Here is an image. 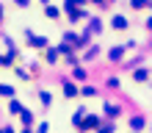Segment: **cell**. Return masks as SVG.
Listing matches in <instances>:
<instances>
[{
	"label": "cell",
	"instance_id": "cell-6",
	"mask_svg": "<svg viewBox=\"0 0 152 133\" xmlns=\"http://www.w3.org/2000/svg\"><path fill=\"white\" fill-rule=\"evenodd\" d=\"M77 92H80V89H77V86H75V83H69V81H66V83H64V94H66V97H75V94H77Z\"/></svg>",
	"mask_w": 152,
	"mask_h": 133
},
{
	"label": "cell",
	"instance_id": "cell-22",
	"mask_svg": "<svg viewBox=\"0 0 152 133\" xmlns=\"http://www.w3.org/2000/svg\"><path fill=\"white\" fill-rule=\"evenodd\" d=\"M6 64H11V58H3V56H0V67H6Z\"/></svg>",
	"mask_w": 152,
	"mask_h": 133
},
{
	"label": "cell",
	"instance_id": "cell-26",
	"mask_svg": "<svg viewBox=\"0 0 152 133\" xmlns=\"http://www.w3.org/2000/svg\"><path fill=\"white\" fill-rule=\"evenodd\" d=\"M102 3H113V0H102Z\"/></svg>",
	"mask_w": 152,
	"mask_h": 133
},
{
	"label": "cell",
	"instance_id": "cell-13",
	"mask_svg": "<svg viewBox=\"0 0 152 133\" xmlns=\"http://www.w3.org/2000/svg\"><path fill=\"white\" fill-rule=\"evenodd\" d=\"M39 100H42L44 105H50V103H53V97H50V92H39Z\"/></svg>",
	"mask_w": 152,
	"mask_h": 133
},
{
	"label": "cell",
	"instance_id": "cell-21",
	"mask_svg": "<svg viewBox=\"0 0 152 133\" xmlns=\"http://www.w3.org/2000/svg\"><path fill=\"white\" fill-rule=\"evenodd\" d=\"M14 3H17V6H20V8H25V6H28V3H31V0H14Z\"/></svg>",
	"mask_w": 152,
	"mask_h": 133
},
{
	"label": "cell",
	"instance_id": "cell-4",
	"mask_svg": "<svg viewBox=\"0 0 152 133\" xmlns=\"http://www.w3.org/2000/svg\"><path fill=\"white\" fill-rule=\"evenodd\" d=\"M111 25H113V28H116V31H124V28H127V20H124V17H122V14H116V17H113V20H111Z\"/></svg>",
	"mask_w": 152,
	"mask_h": 133
},
{
	"label": "cell",
	"instance_id": "cell-15",
	"mask_svg": "<svg viewBox=\"0 0 152 133\" xmlns=\"http://www.w3.org/2000/svg\"><path fill=\"white\" fill-rule=\"evenodd\" d=\"M20 117H22V122H25V125H31V122H33V117H31V111H28V108H25Z\"/></svg>",
	"mask_w": 152,
	"mask_h": 133
},
{
	"label": "cell",
	"instance_id": "cell-29",
	"mask_svg": "<svg viewBox=\"0 0 152 133\" xmlns=\"http://www.w3.org/2000/svg\"><path fill=\"white\" fill-rule=\"evenodd\" d=\"M22 133H31V130H22Z\"/></svg>",
	"mask_w": 152,
	"mask_h": 133
},
{
	"label": "cell",
	"instance_id": "cell-2",
	"mask_svg": "<svg viewBox=\"0 0 152 133\" xmlns=\"http://www.w3.org/2000/svg\"><path fill=\"white\" fill-rule=\"evenodd\" d=\"M102 111H105V117H111V119L119 117V105H113V103H105V105H102Z\"/></svg>",
	"mask_w": 152,
	"mask_h": 133
},
{
	"label": "cell",
	"instance_id": "cell-10",
	"mask_svg": "<svg viewBox=\"0 0 152 133\" xmlns=\"http://www.w3.org/2000/svg\"><path fill=\"white\" fill-rule=\"evenodd\" d=\"M133 78H136V81H147V78H149V69H136V75H133Z\"/></svg>",
	"mask_w": 152,
	"mask_h": 133
},
{
	"label": "cell",
	"instance_id": "cell-9",
	"mask_svg": "<svg viewBox=\"0 0 152 133\" xmlns=\"http://www.w3.org/2000/svg\"><path fill=\"white\" fill-rule=\"evenodd\" d=\"M83 114H86V108H77V111H75V117H72V122H75L77 128H80V122H83Z\"/></svg>",
	"mask_w": 152,
	"mask_h": 133
},
{
	"label": "cell",
	"instance_id": "cell-3",
	"mask_svg": "<svg viewBox=\"0 0 152 133\" xmlns=\"http://www.w3.org/2000/svg\"><path fill=\"white\" fill-rule=\"evenodd\" d=\"M80 128H83V130L86 128H100V117H94V114H91V117H86L83 122H80Z\"/></svg>",
	"mask_w": 152,
	"mask_h": 133
},
{
	"label": "cell",
	"instance_id": "cell-7",
	"mask_svg": "<svg viewBox=\"0 0 152 133\" xmlns=\"http://www.w3.org/2000/svg\"><path fill=\"white\" fill-rule=\"evenodd\" d=\"M8 111H11V114H22V111H25V105H22V103H17V100H11Z\"/></svg>",
	"mask_w": 152,
	"mask_h": 133
},
{
	"label": "cell",
	"instance_id": "cell-24",
	"mask_svg": "<svg viewBox=\"0 0 152 133\" xmlns=\"http://www.w3.org/2000/svg\"><path fill=\"white\" fill-rule=\"evenodd\" d=\"M147 28H149V31H152V17H149V20H147Z\"/></svg>",
	"mask_w": 152,
	"mask_h": 133
},
{
	"label": "cell",
	"instance_id": "cell-12",
	"mask_svg": "<svg viewBox=\"0 0 152 133\" xmlns=\"http://www.w3.org/2000/svg\"><path fill=\"white\" fill-rule=\"evenodd\" d=\"M80 94H83V97H94L97 89H94V86H83V89H80Z\"/></svg>",
	"mask_w": 152,
	"mask_h": 133
},
{
	"label": "cell",
	"instance_id": "cell-16",
	"mask_svg": "<svg viewBox=\"0 0 152 133\" xmlns=\"http://www.w3.org/2000/svg\"><path fill=\"white\" fill-rule=\"evenodd\" d=\"M97 133H113V125H111V122H108V125H100Z\"/></svg>",
	"mask_w": 152,
	"mask_h": 133
},
{
	"label": "cell",
	"instance_id": "cell-1",
	"mask_svg": "<svg viewBox=\"0 0 152 133\" xmlns=\"http://www.w3.org/2000/svg\"><path fill=\"white\" fill-rule=\"evenodd\" d=\"M28 42L33 44V47H42V50L50 44V39H47V36H36V33H31V31H28Z\"/></svg>",
	"mask_w": 152,
	"mask_h": 133
},
{
	"label": "cell",
	"instance_id": "cell-5",
	"mask_svg": "<svg viewBox=\"0 0 152 133\" xmlns=\"http://www.w3.org/2000/svg\"><path fill=\"white\" fill-rule=\"evenodd\" d=\"M124 50H127V44H119V47H113V50L108 53V58H113V61H119V58H122V53H124Z\"/></svg>",
	"mask_w": 152,
	"mask_h": 133
},
{
	"label": "cell",
	"instance_id": "cell-14",
	"mask_svg": "<svg viewBox=\"0 0 152 133\" xmlns=\"http://www.w3.org/2000/svg\"><path fill=\"white\" fill-rule=\"evenodd\" d=\"M130 6L133 8H144V6H149V0H130Z\"/></svg>",
	"mask_w": 152,
	"mask_h": 133
},
{
	"label": "cell",
	"instance_id": "cell-19",
	"mask_svg": "<svg viewBox=\"0 0 152 133\" xmlns=\"http://www.w3.org/2000/svg\"><path fill=\"white\" fill-rule=\"evenodd\" d=\"M47 17H53V20H56V17H58V8H56V6H47Z\"/></svg>",
	"mask_w": 152,
	"mask_h": 133
},
{
	"label": "cell",
	"instance_id": "cell-25",
	"mask_svg": "<svg viewBox=\"0 0 152 133\" xmlns=\"http://www.w3.org/2000/svg\"><path fill=\"white\" fill-rule=\"evenodd\" d=\"M0 20H3V8H0Z\"/></svg>",
	"mask_w": 152,
	"mask_h": 133
},
{
	"label": "cell",
	"instance_id": "cell-11",
	"mask_svg": "<svg viewBox=\"0 0 152 133\" xmlns=\"http://www.w3.org/2000/svg\"><path fill=\"white\" fill-rule=\"evenodd\" d=\"M0 94H6V97H14V89L8 86V83H0Z\"/></svg>",
	"mask_w": 152,
	"mask_h": 133
},
{
	"label": "cell",
	"instance_id": "cell-27",
	"mask_svg": "<svg viewBox=\"0 0 152 133\" xmlns=\"http://www.w3.org/2000/svg\"><path fill=\"white\" fill-rule=\"evenodd\" d=\"M42 3H50V0H42Z\"/></svg>",
	"mask_w": 152,
	"mask_h": 133
},
{
	"label": "cell",
	"instance_id": "cell-17",
	"mask_svg": "<svg viewBox=\"0 0 152 133\" xmlns=\"http://www.w3.org/2000/svg\"><path fill=\"white\" fill-rule=\"evenodd\" d=\"M56 58H58V53L56 50H47V61H50V64H56Z\"/></svg>",
	"mask_w": 152,
	"mask_h": 133
},
{
	"label": "cell",
	"instance_id": "cell-23",
	"mask_svg": "<svg viewBox=\"0 0 152 133\" xmlns=\"http://www.w3.org/2000/svg\"><path fill=\"white\" fill-rule=\"evenodd\" d=\"M0 133H14V128H3V130H0Z\"/></svg>",
	"mask_w": 152,
	"mask_h": 133
},
{
	"label": "cell",
	"instance_id": "cell-20",
	"mask_svg": "<svg viewBox=\"0 0 152 133\" xmlns=\"http://www.w3.org/2000/svg\"><path fill=\"white\" fill-rule=\"evenodd\" d=\"M47 130H50V125H47V122H42V125L36 128V133H47Z\"/></svg>",
	"mask_w": 152,
	"mask_h": 133
},
{
	"label": "cell",
	"instance_id": "cell-18",
	"mask_svg": "<svg viewBox=\"0 0 152 133\" xmlns=\"http://www.w3.org/2000/svg\"><path fill=\"white\" fill-rule=\"evenodd\" d=\"M75 78H77V81H86V69L77 67V69H75Z\"/></svg>",
	"mask_w": 152,
	"mask_h": 133
},
{
	"label": "cell",
	"instance_id": "cell-8",
	"mask_svg": "<svg viewBox=\"0 0 152 133\" xmlns=\"http://www.w3.org/2000/svg\"><path fill=\"white\" fill-rule=\"evenodd\" d=\"M130 128L133 130H141V128H144V119H141V117H133L130 119Z\"/></svg>",
	"mask_w": 152,
	"mask_h": 133
},
{
	"label": "cell",
	"instance_id": "cell-28",
	"mask_svg": "<svg viewBox=\"0 0 152 133\" xmlns=\"http://www.w3.org/2000/svg\"><path fill=\"white\" fill-rule=\"evenodd\" d=\"M94 3H102V0H94Z\"/></svg>",
	"mask_w": 152,
	"mask_h": 133
}]
</instances>
